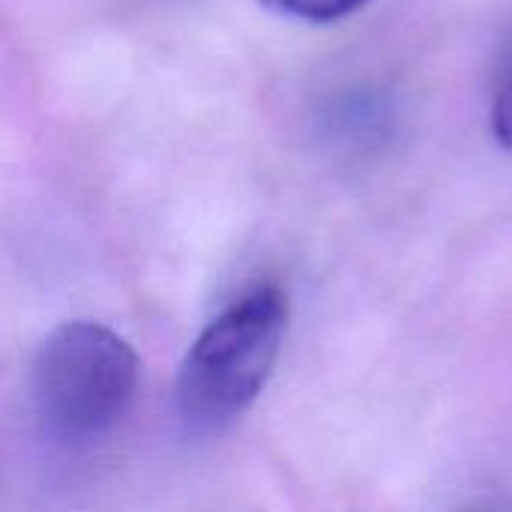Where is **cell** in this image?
I'll use <instances>...</instances> for the list:
<instances>
[{"label": "cell", "mask_w": 512, "mask_h": 512, "mask_svg": "<svg viewBox=\"0 0 512 512\" xmlns=\"http://www.w3.org/2000/svg\"><path fill=\"white\" fill-rule=\"evenodd\" d=\"M288 330V300L264 285L225 309L192 342L177 375V411L195 429L237 420L264 390Z\"/></svg>", "instance_id": "6da1fadb"}, {"label": "cell", "mask_w": 512, "mask_h": 512, "mask_svg": "<svg viewBox=\"0 0 512 512\" xmlns=\"http://www.w3.org/2000/svg\"><path fill=\"white\" fill-rule=\"evenodd\" d=\"M141 360L135 348L96 321L54 327L33 363V399L48 432L90 441L111 432L135 402Z\"/></svg>", "instance_id": "7a4b0ae2"}, {"label": "cell", "mask_w": 512, "mask_h": 512, "mask_svg": "<svg viewBox=\"0 0 512 512\" xmlns=\"http://www.w3.org/2000/svg\"><path fill=\"white\" fill-rule=\"evenodd\" d=\"M492 132L498 144L512 153V33L507 36L492 87Z\"/></svg>", "instance_id": "3957f363"}, {"label": "cell", "mask_w": 512, "mask_h": 512, "mask_svg": "<svg viewBox=\"0 0 512 512\" xmlns=\"http://www.w3.org/2000/svg\"><path fill=\"white\" fill-rule=\"evenodd\" d=\"M273 12L300 18V21H339L345 15H354L369 0H264Z\"/></svg>", "instance_id": "277c9868"}]
</instances>
